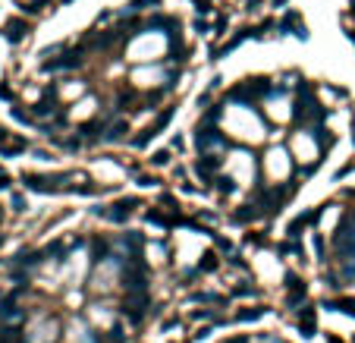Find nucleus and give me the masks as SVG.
Returning <instances> with one entry per match:
<instances>
[{"label": "nucleus", "instance_id": "obj_1", "mask_svg": "<svg viewBox=\"0 0 355 343\" xmlns=\"http://www.w3.org/2000/svg\"><path fill=\"white\" fill-rule=\"evenodd\" d=\"M217 343H289V340H283L280 334H230Z\"/></svg>", "mask_w": 355, "mask_h": 343}, {"label": "nucleus", "instance_id": "obj_2", "mask_svg": "<svg viewBox=\"0 0 355 343\" xmlns=\"http://www.w3.org/2000/svg\"><path fill=\"white\" fill-rule=\"evenodd\" d=\"M25 32H29V25H25L22 19H10V22H6V29H3V35L10 38V41H19Z\"/></svg>", "mask_w": 355, "mask_h": 343}, {"label": "nucleus", "instance_id": "obj_3", "mask_svg": "<svg viewBox=\"0 0 355 343\" xmlns=\"http://www.w3.org/2000/svg\"><path fill=\"white\" fill-rule=\"evenodd\" d=\"M6 186H10V176H3V173H0V189H6Z\"/></svg>", "mask_w": 355, "mask_h": 343}]
</instances>
